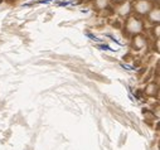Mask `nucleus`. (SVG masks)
Listing matches in <instances>:
<instances>
[{"mask_svg":"<svg viewBox=\"0 0 160 150\" xmlns=\"http://www.w3.org/2000/svg\"><path fill=\"white\" fill-rule=\"evenodd\" d=\"M126 30L131 34L140 33L142 30V20L136 17H130L126 22Z\"/></svg>","mask_w":160,"mask_h":150,"instance_id":"nucleus-1","label":"nucleus"},{"mask_svg":"<svg viewBox=\"0 0 160 150\" xmlns=\"http://www.w3.org/2000/svg\"><path fill=\"white\" fill-rule=\"evenodd\" d=\"M152 9V3L150 0H138L135 3V10L139 14H148Z\"/></svg>","mask_w":160,"mask_h":150,"instance_id":"nucleus-2","label":"nucleus"},{"mask_svg":"<svg viewBox=\"0 0 160 150\" xmlns=\"http://www.w3.org/2000/svg\"><path fill=\"white\" fill-rule=\"evenodd\" d=\"M145 46H146V41H145L144 37L138 35V37H135V38H134L132 47L135 48V51H141L142 48H145Z\"/></svg>","mask_w":160,"mask_h":150,"instance_id":"nucleus-3","label":"nucleus"},{"mask_svg":"<svg viewBox=\"0 0 160 150\" xmlns=\"http://www.w3.org/2000/svg\"><path fill=\"white\" fill-rule=\"evenodd\" d=\"M149 20L152 22V23H158L159 19H160V10L156 8V9H152L151 12H149Z\"/></svg>","mask_w":160,"mask_h":150,"instance_id":"nucleus-4","label":"nucleus"},{"mask_svg":"<svg viewBox=\"0 0 160 150\" xmlns=\"http://www.w3.org/2000/svg\"><path fill=\"white\" fill-rule=\"evenodd\" d=\"M87 76L90 77V78H92V80H95V81H100V82H106V83H108L110 81L106 78V77H103V76H101V74H98V73H92V72H87Z\"/></svg>","mask_w":160,"mask_h":150,"instance_id":"nucleus-5","label":"nucleus"},{"mask_svg":"<svg viewBox=\"0 0 160 150\" xmlns=\"http://www.w3.org/2000/svg\"><path fill=\"white\" fill-rule=\"evenodd\" d=\"M130 10H131V5H130V3H126V4H124V5L120 7L118 14L124 17V15H128V14L130 13Z\"/></svg>","mask_w":160,"mask_h":150,"instance_id":"nucleus-6","label":"nucleus"},{"mask_svg":"<svg viewBox=\"0 0 160 150\" xmlns=\"http://www.w3.org/2000/svg\"><path fill=\"white\" fill-rule=\"evenodd\" d=\"M145 92H146V95H149V96H155V93L158 92V86H156L155 83H150V85H148Z\"/></svg>","mask_w":160,"mask_h":150,"instance_id":"nucleus-7","label":"nucleus"},{"mask_svg":"<svg viewBox=\"0 0 160 150\" xmlns=\"http://www.w3.org/2000/svg\"><path fill=\"white\" fill-rule=\"evenodd\" d=\"M96 5L101 9H103L107 5V0H96Z\"/></svg>","mask_w":160,"mask_h":150,"instance_id":"nucleus-8","label":"nucleus"},{"mask_svg":"<svg viewBox=\"0 0 160 150\" xmlns=\"http://www.w3.org/2000/svg\"><path fill=\"white\" fill-rule=\"evenodd\" d=\"M52 58H59L61 61H67V59H69L71 57H69V56H59V54H52Z\"/></svg>","mask_w":160,"mask_h":150,"instance_id":"nucleus-9","label":"nucleus"},{"mask_svg":"<svg viewBox=\"0 0 160 150\" xmlns=\"http://www.w3.org/2000/svg\"><path fill=\"white\" fill-rule=\"evenodd\" d=\"M103 58H107V61H110V62H115L116 61L115 58H111V57H107V56H103Z\"/></svg>","mask_w":160,"mask_h":150,"instance_id":"nucleus-10","label":"nucleus"},{"mask_svg":"<svg viewBox=\"0 0 160 150\" xmlns=\"http://www.w3.org/2000/svg\"><path fill=\"white\" fill-rule=\"evenodd\" d=\"M116 2H121V0H116Z\"/></svg>","mask_w":160,"mask_h":150,"instance_id":"nucleus-11","label":"nucleus"}]
</instances>
